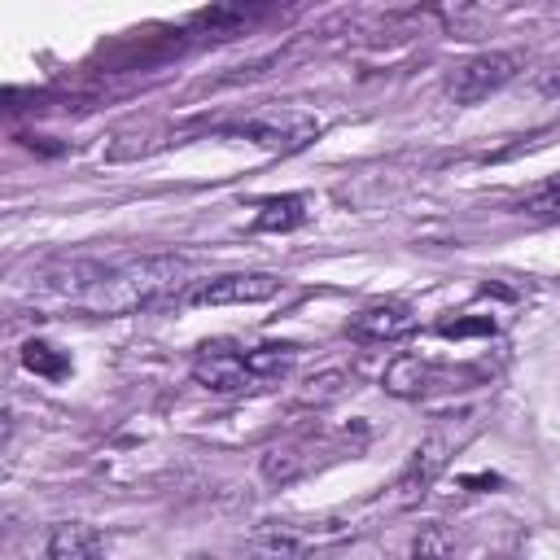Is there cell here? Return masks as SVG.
Wrapping results in <instances>:
<instances>
[{
	"label": "cell",
	"mask_w": 560,
	"mask_h": 560,
	"mask_svg": "<svg viewBox=\"0 0 560 560\" xmlns=\"http://www.w3.org/2000/svg\"><path fill=\"white\" fill-rule=\"evenodd\" d=\"M184 284H188V262L179 254H144L101 267L74 306L83 315H136L144 306L175 298Z\"/></svg>",
	"instance_id": "obj_1"
},
{
	"label": "cell",
	"mask_w": 560,
	"mask_h": 560,
	"mask_svg": "<svg viewBox=\"0 0 560 560\" xmlns=\"http://www.w3.org/2000/svg\"><path fill=\"white\" fill-rule=\"evenodd\" d=\"M521 66H525V57L512 52V48L477 52V57H468V61H459V66L451 70L446 96H451L455 105H477V101H486L490 92L508 88V83L521 74Z\"/></svg>",
	"instance_id": "obj_2"
},
{
	"label": "cell",
	"mask_w": 560,
	"mask_h": 560,
	"mask_svg": "<svg viewBox=\"0 0 560 560\" xmlns=\"http://www.w3.org/2000/svg\"><path fill=\"white\" fill-rule=\"evenodd\" d=\"M192 381L210 394H254L262 389V381L254 376L249 359L241 346H228V341H206L192 359Z\"/></svg>",
	"instance_id": "obj_3"
},
{
	"label": "cell",
	"mask_w": 560,
	"mask_h": 560,
	"mask_svg": "<svg viewBox=\"0 0 560 560\" xmlns=\"http://www.w3.org/2000/svg\"><path fill=\"white\" fill-rule=\"evenodd\" d=\"M280 293V276L271 271H232V276H210L184 293L188 306H258Z\"/></svg>",
	"instance_id": "obj_4"
},
{
	"label": "cell",
	"mask_w": 560,
	"mask_h": 560,
	"mask_svg": "<svg viewBox=\"0 0 560 560\" xmlns=\"http://www.w3.org/2000/svg\"><path fill=\"white\" fill-rule=\"evenodd\" d=\"M451 455H455V442H451V433L433 429L429 438H420V446L411 451V459L402 464V472H398V481H394V503H398V508H411V503H420V499L433 490V481L446 472Z\"/></svg>",
	"instance_id": "obj_5"
},
{
	"label": "cell",
	"mask_w": 560,
	"mask_h": 560,
	"mask_svg": "<svg viewBox=\"0 0 560 560\" xmlns=\"http://www.w3.org/2000/svg\"><path fill=\"white\" fill-rule=\"evenodd\" d=\"M236 131L245 140H254L258 149H267V153H298L319 136V118L302 114V109H271V114H258V118L241 122Z\"/></svg>",
	"instance_id": "obj_6"
},
{
	"label": "cell",
	"mask_w": 560,
	"mask_h": 560,
	"mask_svg": "<svg viewBox=\"0 0 560 560\" xmlns=\"http://www.w3.org/2000/svg\"><path fill=\"white\" fill-rule=\"evenodd\" d=\"M319 538V529H306L298 521H262L249 538V551L254 560H306Z\"/></svg>",
	"instance_id": "obj_7"
},
{
	"label": "cell",
	"mask_w": 560,
	"mask_h": 560,
	"mask_svg": "<svg viewBox=\"0 0 560 560\" xmlns=\"http://www.w3.org/2000/svg\"><path fill=\"white\" fill-rule=\"evenodd\" d=\"M416 311L407 302H368L350 324L346 332L354 341H402L407 332H416Z\"/></svg>",
	"instance_id": "obj_8"
},
{
	"label": "cell",
	"mask_w": 560,
	"mask_h": 560,
	"mask_svg": "<svg viewBox=\"0 0 560 560\" xmlns=\"http://www.w3.org/2000/svg\"><path fill=\"white\" fill-rule=\"evenodd\" d=\"M442 368H433L429 359H420V354H398L389 368H385V376H381V385H385V394H394V398H402V402H416V398H424V394H433L438 385H442Z\"/></svg>",
	"instance_id": "obj_9"
},
{
	"label": "cell",
	"mask_w": 560,
	"mask_h": 560,
	"mask_svg": "<svg viewBox=\"0 0 560 560\" xmlns=\"http://www.w3.org/2000/svg\"><path fill=\"white\" fill-rule=\"evenodd\" d=\"M44 560H101L96 529H88L83 521L52 525L48 538H44Z\"/></svg>",
	"instance_id": "obj_10"
},
{
	"label": "cell",
	"mask_w": 560,
	"mask_h": 560,
	"mask_svg": "<svg viewBox=\"0 0 560 560\" xmlns=\"http://www.w3.org/2000/svg\"><path fill=\"white\" fill-rule=\"evenodd\" d=\"M311 219V197L302 192H284V197H262L254 210V232H293Z\"/></svg>",
	"instance_id": "obj_11"
},
{
	"label": "cell",
	"mask_w": 560,
	"mask_h": 560,
	"mask_svg": "<svg viewBox=\"0 0 560 560\" xmlns=\"http://www.w3.org/2000/svg\"><path fill=\"white\" fill-rule=\"evenodd\" d=\"M22 368L35 372V376H44V381H66L70 376V354L57 350L52 341L31 337V341H22Z\"/></svg>",
	"instance_id": "obj_12"
},
{
	"label": "cell",
	"mask_w": 560,
	"mask_h": 560,
	"mask_svg": "<svg viewBox=\"0 0 560 560\" xmlns=\"http://www.w3.org/2000/svg\"><path fill=\"white\" fill-rule=\"evenodd\" d=\"M258 468H262V477H267L271 486H289V481H298V477L311 468V455H302V446H271V451L258 459Z\"/></svg>",
	"instance_id": "obj_13"
},
{
	"label": "cell",
	"mask_w": 560,
	"mask_h": 560,
	"mask_svg": "<svg viewBox=\"0 0 560 560\" xmlns=\"http://www.w3.org/2000/svg\"><path fill=\"white\" fill-rule=\"evenodd\" d=\"M254 18H262V9H228V4H219V9L197 13V26H206L210 35H236V31L249 26Z\"/></svg>",
	"instance_id": "obj_14"
},
{
	"label": "cell",
	"mask_w": 560,
	"mask_h": 560,
	"mask_svg": "<svg viewBox=\"0 0 560 560\" xmlns=\"http://www.w3.org/2000/svg\"><path fill=\"white\" fill-rule=\"evenodd\" d=\"M521 210L534 214V219H560V179H547L538 192H529L521 201Z\"/></svg>",
	"instance_id": "obj_15"
},
{
	"label": "cell",
	"mask_w": 560,
	"mask_h": 560,
	"mask_svg": "<svg viewBox=\"0 0 560 560\" xmlns=\"http://www.w3.org/2000/svg\"><path fill=\"white\" fill-rule=\"evenodd\" d=\"M446 551H451V542H446V534L438 525H424L416 534V542H411V556L416 560H446Z\"/></svg>",
	"instance_id": "obj_16"
},
{
	"label": "cell",
	"mask_w": 560,
	"mask_h": 560,
	"mask_svg": "<svg viewBox=\"0 0 560 560\" xmlns=\"http://www.w3.org/2000/svg\"><path fill=\"white\" fill-rule=\"evenodd\" d=\"M438 332L442 337H472V332L490 337L494 332V319L490 315H481V319H438Z\"/></svg>",
	"instance_id": "obj_17"
},
{
	"label": "cell",
	"mask_w": 560,
	"mask_h": 560,
	"mask_svg": "<svg viewBox=\"0 0 560 560\" xmlns=\"http://www.w3.org/2000/svg\"><path fill=\"white\" fill-rule=\"evenodd\" d=\"M538 88H542L547 96H560V61H556V66L542 74V83H538Z\"/></svg>",
	"instance_id": "obj_18"
}]
</instances>
